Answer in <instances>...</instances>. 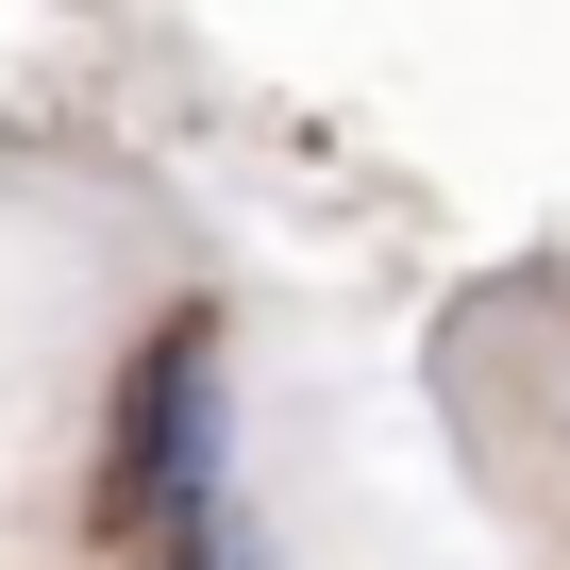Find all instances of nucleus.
<instances>
[{
	"label": "nucleus",
	"mask_w": 570,
	"mask_h": 570,
	"mask_svg": "<svg viewBox=\"0 0 570 570\" xmlns=\"http://www.w3.org/2000/svg\"><path fill=\"white\" fill-rule=\"evenodd\" d=\"M202 470H218V320H151L135 370H118V420H101V487L85 520L101 537H151V520H202Z\"/></svg>",
	"instance_id": "f257e3e1"
}]
</instances>
